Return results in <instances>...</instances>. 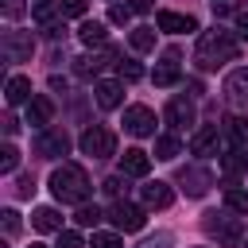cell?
Segmentation results:
<instances>
[{"mask_svg": "<svg viewBox=\"0 0 248 248\" xmlns=\"http://www.w3.org/2000/svg\"><path fill=\"white\" fill-rule=\"evenodd\" d=\"M236 54H240V43L232 39V31L213 27V31H202V35H198L194 62H198L202 70H217V66H225V62H236Z\"/></svg>", "mask_w": 248, "mask_h": 248, "instance_id": "6da1fadb", "label": "cell"}, {"mask_svg": "<svg viewBox=\"0 0 248 248\" xmlns=\"http://www.w3.org/2000/svg\"><path fill=\"white\" fill-rule=\"evenodd\" d=\"M50 194H54L62 205H85L89 194H93V182H89V174H85L78 163H62V167L50 174Z\"/></svg>", "mask_w": 248, "mask_h": 248, "instance_id": "7a4b0ae2", "label": "cell"}, {"mask_svg": "<svg viewBox=\"0 0 248 248\" xmlns=\"http://www.w3.org/2000/svg\"><path fill=\"white\" fill-rule=\"evenodd\" d=\"M202 229H205V232H209L217 244H225V248L244 244V229H240V221L232 217V209H225V213H205Z\"/></svg>", "mask_w": 248, "mask_h": 248, "instance_id": "3957f363", "label": "cell"}, {"mask_svg": "<svg viewBox=\"0 0 248 248\" xmlns=\"http://www.w3.org/2000/svg\"><path fill=\"white\" fill-rule=\"evenodd\" d=\"M81 151L89 155V159H105V155H112L116 151V132L112 128H105V124H89L85 132H81Z\"/></svg>", "mask_w": 248, "mask_h": 248, "instance_id": "277c9868", "label": "cell"}, {"mask_svg": "<svg viewBox=\"0 0 248 248\" xmlns=\"http://www.w3.org/2000/svg\"><path fill=\"white\" fill-rule=\"evenodd\" d=\"M124 132H132V136H155V112L147 108V105H128L124 108Z\"/></svg>", "mask_w": 248, "mask_h": 248, "instance_id": "5b68a950", "label": "cell"}, {"mask_svg": "<svg viewBox=\"0 0 248 248\" xmlns=\"http://www.w3.org/2000/svg\"><path fill=\"white\" fill-rule=\"evenodd\" d=\"M35 151H39L43 159H58V155H66V151H70V136H66V128H43L39 140H35Z\"/></svg>", "mask_w": 248, "mask_h": 248, "instance_id": "8992f818", "label": "cell"}, {"mask_svg": "<svg viewBox=\"0 0 248 248\" xmlns=\"http://www.w3.org/2000/svg\"><path fill=\"white\" fill-rule=\"evenodd\" d=\"M108 221H112L120 232H140L147 217H143V209H140V205H132V202H116V205L108 209Z\"/></svg>", "mask_w": 248, "mask_h": 248, "instance_id": "52a82bcc", "label": "cell"}, {"mask_svg": "<svg viewBox=\"0 0 248 248\" xmlns=\"http://www.w3.org/2000/svg\"><path fill=\"white\" fill-rule=\"evenodd\" d=\"M4 58L8 62H27L31 58V50H35V39H31V31H4Z\"/></svg>", "mask_w": 248, "mask_h": 248, "instance_id": "ba28073f", "label": "cell"}, {"mask_svg": "<svg viewBox=\"0 0 248 248\" xmlns=\"http://www.w3.org/2000/svg\"><path fill=\"white\" fill-rule=\"evenodd\" d=\"M50 116H54V101H50L46 93H35V97L27 101V124L43 132V128L50 124Z\"/></svg>", "mask_w": 248, "mask_h": 248, "instance_id": "9c48e42d", "label": "cell"}, {"mask_svg": "<svg viewBox=\"0 0 248 248\" xmlns=\"http://www.w3.org/2000/svg\"><path fill=\"white\" fill-rule=\"evenodd\" d=\"M221 136H225V132H221L217 124H205V128H198V132L190 136V151H194V155H213V151L221 147Z\"/></svg>", "mask_w": 248, "mask_h": 248, "instance_id": "30bf717a", "label": "cell"}, {"mask_svg": "<svg viewBox=\"0 0 248 248\" xmlns=\"http://www.w3.org/2000/svg\"><path fill=\"white\" fill-rule=\"evenodd\" d=\"M147 170H151V155H147V151L128 147V151L120 155V174H128V178H147Z\"/></svg>", "mask_w": 248, "mask_h": 248, "instance_id": "8fae6325", "label": "cell"}, {"mask_svg": "<svg viewBox=\"0 0 248 248\" xmlns=\"http://www.w3.org/2000/svg\"><path fill=\"white\" fill-rule=\"evenodd\" d=\"M155 23H159V31H170V35H190V31H198V19H194V16H182V12H159Z\"/></svg>", "mask_w": 248, "mask_h": 248, "instance_id": "7c38bea8", "label": "cell"}, {"mask_svg": "<svg viewBox=\"0 0 248 248\" xmlns=\"http://www.w3.org/2000/svg\"><path fill=\"white\" fill-rule=\"evenodd\" d=\"M140 198H143L147 209H167L174 202V190L167 182H147V186H140Z\"/></svg>", "mask_w": 248, "mask_h": 248, "instance_id": "4fadbf2b", "label": "cell"}, {"mask_svg": "<svg viewBox=\"0 0 248 248\" xmlns=\"http://www.w3.org/2000/svg\"><path fill=\"white\" fill-rule=\"evenodd\" d=\"M167 124H170V128H186V124H194V101H186V97H170V101H167Z\"/></svg>", "mask_w": 248, "mask_h": 248, "instance_id": "5bb4252c", "label": "cell"}, {"mask_svg": "<svg viewBox=\"0 0 248 248\" xmlns=\"http://www.w3.org/2000/svg\"><path fill=\"white\" fill-rule=\"evenodd\" d=\"M178 182H182V190H186L190 198H202L213 178H209V170H202V167H186V170L178 174Z\"/></svg>", "mask_w": 248, "mask_h": 248, "instance_id": "9a60e30c", "label": "cell"}, {"mask_svg": "<svg viewBox=\"0 0 248 248\" xmlns=\"http://www.w3.org/2000/svg\"><path fill=\"white\" fill-rule=\"evenodd\" d=\"M225 93H229L232 105H248V66H240L225 78Z\"/></svg>", "mask_w": 248, "mask_h": 248, "instance_id": "2e32d148", "label": "cell"}, {"mask_svg": "<svg viewBox=\"0 0 248 248\" xmlns=\"http://www.w3.org/2000/svg\"><path fill=\"white\" fill-rule=\"evenodd\" d=\"M105 62H112V50H105V54H81V58H74V74L89 81V78H97V74H101V66H105Z\"/></svg>", "mask_w": 248, "mask_h": 248, "instance_id": "e0dca14e", "label": "cell"}, {"mask_svg": "<svg viewBox=\"0 0 248 248\" xmlns=\"http://www.w3.org/2000/svg\"><path fill=\"white\" fill-rule=\"evenodd\" d=\"M93 97H97L101 108H116V105L124 101V85H120V81H97V85H93Z\"/></svg>", "mask_w": 248, "mask_h": 248, "instance_id": "ac0fdd59", "label": "cell"}, {"mask_svg": "<svg viewBox=\"0 0 248 248\" xmlns=\"http://www.w3.org/2000/svg\"><path fill=\"white\" fill-rule=\"evenodd\" d=\"M31 225H35L39 232H62V213H58L54 205H39V209L31 213Z\"/></svg>", "mask_w": 248, "mask_h": 248, "instance_id": "d6986e66", "label": "cell"}, {"mask_svg": "<svg viewBox=\"0 0 248 248\" xmlns=\"http://www.w3.org/2000/svg\"><path fill=\"white\" fill-rule=\"evenodd\" d=\"M4 97H8V105H23V101H31V78L12 74L8 85H4Z\"/></svg>", "mask_w": 248, "mask_h": 248, "instance_id": "ffe728a7", "label": "cell"}, {"mask_svg": "<svg viewBox=\"0 0 248 248\" xmlns=\"http://www.w3.org/2000/svg\"><path fill=\"white\" fill-rule=\"evenodd\" d=\"M221 132H225V140H229L232 147H244V143H248V120H244V116H229V120L221 124Z\"/></svg>", "mask_w": 248, "mask_h": 248, "instance_id": "44dd1931", "label": "cell"}, {"mask_svg": "<svg viewBox=\"0 0 248 248\" xmlns=\"http://www.w3.org/2000/svg\"><path fill=\"white\" fill-rule=\"evenodd\" d=\"M221 170L232 174V178L244 174V170H248V155H244V147H229V151L221 155Z\"/></svg>", "mask_w": 248, "mask_h": 248, "instance_id": "7402d4cb", "label": "cell"}, {"mask_svg": "<svg viewBox=\"0 0 248 248\" xmlns=\"http://www.w3.org/2000/svg\"><path fill=\"white\" fill-rule=\"evenodd\" d=\"M78 39H81L85 46H101V43H105V23H97V19H85V23L78 27Z\"/></svg>", "mask_w": 248, "mask_h": 248, "instance_id": "603a6c76", "label": "cell"}, {"mask_svg": "<svg viewBox=\"0 0 248 248\" xmlns=\"http://www.w3.org/2000/svg\"><path fill=\"white\" fill-rule=\"evenodd\" d=\"M225 209H232V213H244V217H248V190L229 186V190H225Z\"/></svg>", "mask_w": 248, "mask_h": 248, "instance_id": "cb8c5ba5", "label": "cell"}, {"mask_svg": "<svg viewBox=\"0 0 248 248\" xmlns=\"http://www.w3.org/2000/svg\"><path fill=\"white\" fill-rule=\"evenodd\" d=\"M132 50H140V54L155 50V31L151 27H132Z\"/></svg>", "mask_w": 248, "mask_h": 248, "instance_id": "d4e9b609", "label": "cell"}, {"mask_svg": "<svg viewBox=\"0 0 248 248\" xmlns=\"http://www.w3.org/2000/svg\"><path fill=\"white\" fill-rule=\"evenodd\" d=\"M174 155H182L178 136H159L155 140V159H174Z\"/></svg>", "mask_w": 248, "mask_h": 248, "instance_id": "484cf974", "label": "cell"}, {"mask_svg": "<svg viewBox=\"0 0 248 248\" xmlns=\"http://www.w3.org/2000/svg\"><path fill=\"white\" fill-rule=\"evenodd\" d=\"M155 85H174L178 78H182V70H178V62H163V66H155Z\"/></svg>", "mask_w": 248, "mask_h": 248, "instance_id": "4316f807", "label": "cell"}, {"mask_svg": "<svg viewBox=\"0 0 248 248\" xmlns=\"http://www.w3.org/2000/svg\"><path fill=\"white\" fill-rule=\"evenodd\" d=\"M101 217H105V213H101L97 205H89V202H85V205H78V213H74V221H78L81 229H93V225H97Z\"/></svg>", "mask_w": 248, "mask_h": 248, "instance_id": "83f0119b", "label": "cell"}, {"mask_svg": "<svg viewBox=\"0 0 248 248\" xmlns=\"http://www.w3.org/2000/svg\"><path fill=\"white\" fill-rule=\"evenodd\" d=\"M16 167H19V151H16L12 143H4V147H0V174H12Z\"/></svg>", "mask_w": 248, "mask_h": 248, "instance_id": "f1b7e54d", "label": "cell"}, {"mask_svg": "<svg viewBox=\"0 0 248 248\" xmlns=\"http://www.w3.org/2000/svg\"><path fill=\"white\" fill-rule=\"evenodd\" d=\"M31 16L50 23V19H54V0H31Z\"/></svg>", "mask_w": 248, "mask_h": 248, "instance_id": "f546056e", "label": "cell"}, {"mask_svg": "<svg viewBox=\"0 0 248 248\" xmlns=\"http://www.w3.org/2000/svg\"><path fill=\"white\" fill-rule=\"evenodd\" d=\"M93 248H124V240L116 232H93Z\"/></svg>", "mask_w": 248, "mask_h": 248, "instance_id": "4dcf8cb0", "label": "cell"}, {"mask_svg": "<svg viewBox=\"0 0 248 248\" xmlns=\"http://www.w3.org/2000/svg\"><path fill=\"white\" fill-rule=\"evenodd\" d=\"M58 8H62V16H85L89 0H58Z\"/></svg>", "mask_w": 248, "mask_h": 248, "instance_id": "1f68e13d", "label": "cell"}, {"mask_svg": "<svg viewBox=\"0 0 248 248\" xmlns=\"http://www.w3.org/2000/svg\"><path fill=\"white\" fill-rule=\"evenodd\" d=\"M120 78H124V81H140V78H143V66H140V62H120Z\"/></svg>", "mask_w": 248, "mask_h": 248, "instance_id": "d6a6232c", "label": "cell"}, {"mask_svg": "<svg viewBox=\"0 0 248 248\" xmlns=\"http://www.w3.org/2000/svg\"><path fill=\"white\" fill-rule=\"evenodd\" d=\"M4 16H8V19H23V16H27V4H23V0H4Z\"/></svg>", "mask_w": 248, "mask_h": 248, "instance_id": "836d02e7", "label": "cell"}, {"mask_svg": "<svg viewBox=\"0 0 248 248\" xmlns=\"http://www.w3.org/2000/svg\"><path fill=\"white\" fill-rule=\"evenodd\" d=\"M170 244H174V236H170V232H155V236H147L140 248H170Z\"/></svg>", "mask_w": 248, "mask_h": 248, "instance_id": "e575fe53", "label": "cell"}, {"mask_svg": "<svg viewBox=\"0 0 248 248\" xmlns=\"http://www.w3.org/2000/svg\"><path fill=\"white\" fill-rule=\"evenodd\" d=\"M108 19H112V23H128V19H132V8H128V4H112V8H108Z\"/></svg>", "mask_w": 248, "mask_h": 248, "instance_id": "d590c367", "label": "cell"}, {"mask_svg": "<svg viewBox=\"0 0 248 248\" xmlns=\"http://www.w3.org/2000/svg\"><path fill=\"white\" fill-rule=\"evenodd\" d=\"M0 217H4V232L16 236V232H19V213H16V209H4Z\"/></svg>", "mask_w": 248, "mask_h": 248, "instance_id": "8d00e7d4", "label": "cell"}, {"mask_svg": "<svg viewBox=\"0 0 248 248\" xmlns=\"http://www.w3.org/2000/svg\"><path fill=\"white\" fill-rule=\"evenodd\" d=\"M58 248H85V244H81V236L74 229H66V232H58Z\"/></svg>", "mask_w": 248, "mask_h": 248, "instance_id": "74e56055", "label": "cell"}, {"mask_svg": "<svg viewBox=\"0 0 248 248\" xmlns=\"http://www.w3.org/2000/svg\"><path fill=\"white\" fill-rule=\"evenodd\" d=\"M124 178H128V174H108V178H105V194H120V190L128 186Z\"/></svg>", "mask_w": 248, "mask_h": 248, "instance_id": "f35d334b", "label": "cell"}, {"mask_svg": "<svg viewBox=\"0 0 248 248\" xmlns=\"http://www.w3.org/2000/svg\"><path fill=\"white\" fill-rule=\"evenodd\" d=\"M16 194H19V198H31V194H35V178H31V174H19V186H16Z\"/></svg>", "mask_w": 248, "mask_h": 248, "instance_id": "ab89813d", "label": "cell"}, {"mask_svg": "<svg viewBox=\"0 0 248 248\" xmlns=\"http://www.w3.org/2000/svg\"><path fill=\"white\" fill-rule=\"evenodd\" d=\"M46 35H50V39H66V23H62V19H50V23H46Z\"/></svg>", "mask_w": 248, "mask_h": 248, "instance_id": "60d3db41", "label": "cell"}, {"mask_svg": "<svg viewBox=\"0 0 248 248\" xmlns=\"http://www.w3.org/2000/svg\"><path fill=\"white\" fill-rule=\"evenodd\" d=\"M236 35L248 43V12H236Z\"/></svg>", "mask_w": 248, "mask_h": 248, "instance_id": "b9f144b4", "label": "cell"}, {"mask_svg": "<svg viewBox=\"0 0 248 248\" xmlns=\"http://www.w3.org/2000/svg\"><path fill=\"white\" fill-rule=\"evenodd\" d=\"M128 8H132V12H151L155 0H128Z\"/></svg>", "mask_w": 248, "mask_h": 248, "instance_id": "7bdbcfd3", "label": "cell"}, {"mask_svg": "<svg viewBox=\"0 0 248 248\" xmlns=\"http://www.w3.org/2000/svg\"><path fill=\"white\" fill-rule=\"evenodd\" d=\"M31 248H46V244H31Z\"/></svg>", "mask_w": 248, "mask_h": 248, "instance_id": "ee69618b", "label": "cell"}, {"mask_svg": "<svg viewBox=\"0 0 248 248\" xmlns=\"http://www.w3.org/2000/svg\"><path fill=\"white\" fill-rule=\"evenodd\" d=\"M244 248H248V240H244Z\"/></svg>", "mask_w": 248, "mask_h": 248, "instance_id": "f6af8a7d", "label": "cell"}]
</instances>
